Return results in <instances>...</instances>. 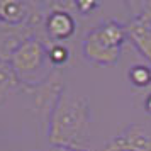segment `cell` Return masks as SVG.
Masks as SVG:
<instances>
[{
	"mask_svg": "<svg viewBox=\"0 0 151 151\" xmlns=\"http://www.w3.org/2000/svg\"><path fill=\"white\" fill-rule=\"evenodd\" d=\"M46 55L51 65H55L56 68H61L70 60V49L63 42H53L51 46H46Z\"/></svg>",
	"mask_w": 151,
	"mask_h": 151,
	"instance_id": "obj_11",
	"label": "cell"
},
{
	"mask_svg": "<svg viewBox=\"0 0 151 151\" xmlns=\"http://www.w3.org/2000/svg\"><path fill=\"white\" fill-rule=\"evenodd\" d=\"M100 151H151V132L143 124H131Z\"/></svg>",
	"mask_w": 151,
	"mask_h": 151,
	"instance_id": "obj_6",
	"label": "cell"
},
{
	"mask_svg": "<svg viewBox=\"0 0 151 151\" xmlns=\"http://www.w3.org/2000/svg\"><path fill=\"white\" fill-rule=\"evenodd\" d=\"M150 90H151V88H150Z\"/></svg>",
	"mask_w": 151,
	"mask_h": 151,
	"instance_id": "obj_15",
	"label": "cell"
},
{
	"mask_svg": "<svg viewBox=\"0 0 151 151\" xmlns=\"http://www.w3.org/2000/svg\"><path fill=\"white\" fill-rule=\"evenodd\" d=\"M97 5H99L97 2H75V9H76V10H80L83 15L90 14Z\"/></svg>",
	"mask_w": 151,
	"mask_h": 151,
	"instance_id": "obj_12",
	"label": "cell"
},
{
	"mask_svg": "<svg viewBox=\"0 0 151 151\" xmlns=\"http://www.w3.org/2000/svg\"><path fill=\"white\" fill-rule=\"evenodd\" d=\"M126 36L144 60L151 63V2L143 4V10L126 24Z\"/></svg>",
	"mask_w": 151,
	"mask_h": 151,
	"instance_id": "obj_5",
	"label": "cell"
},
{
	"mask_svg": "<svg viewBox=\"0 0 151 151\" xmlns=\"http://www.w3.org/2000/svg\"><path fill=\"white\" fill-rule=\"evenodd\" d=\"M144 110H146L148 114H151V92L144 97Z\"/></svg>",
	"mask_w": 151,
	"mask_h": 151,
	"instance_id": "obj_13",
	"label": "cell"
},
{
	"mask_svg": "<svg viewBox=\"0 0 151 151\" xmlns=\"http://www.w3.org/2000/svg\"><path fill=\"white\" fill-rule=\"evenodd\" d=\"M32 14L31 5L17 0H2L0 2V24L5 26H22L29 21Z\"/></svg>",
	"mask_w": 151,
	"mask_h": 151,
	"instance_id": "obj_8",
	"label": "cell"
},
{
	"mask_svg": "<svg viewBox=\"0 0 151 151\" xmlns=\"http://www.w3.org/2000/svg\"><path fill=\"white\" fill-rule=\"evenodd\" d=\"M90 122L92 112L88 99L73 90L65 88L49 119V144L53 148L88 150Z\"/></svg>",
	"mask_w": 151,
	"mask_h": 151,
	"instance_id": "obj_1",
	"label": "cell"
},
{
	"mask_svg": "<svg viewBox=\"0 0 151 151\" xmlns=\"http://www.w3.org/2000/svg\"><path fill=\"white\" fill-rule=\"evenodd\" d=\"M22 87V80L15 73L12 65L9 61L0 60V104L4 102L12 92Z\"/></svg>",
	"mask_w": 151,
	"mask_h": 151,
	"instance_id": "obj_9",
	"label": "cell"
},
{
	"mask_svg": "<svg viewBox=\"0 0 151 151\" xmlns=\"http://www.w3.org/2000/svg\"><path fill=\"white\" fill-rule=\"evenodd\" d=\"M126 26L119 24L114 19L102 22L100 26L92 29L83 37L82 51L90 63L109 66L116 65L121 58L122 44L126 39Z\"/></svg>",
	"mask_w": 151,
	"mask_h": 151,
	"instance_id": "obj_2",
	"label": "cell"
},
{
	"mask_svg": "<svg viewBox=\"0 0 151 151\" xmlns=\"http://www.w3.org/2000/svg\"><path fill=\"white\" fill-rule=\"evenodd\" d=\"M65 80H63V73L60 68H55L42 82L39 83H31V82H22L21 88L29 93L34 100V107L39 112V117L44 124L49 126V119L55 110L56 104L60 100L61 93L65 92Z\"/></svg>",
	"mask_w": 151,
	"mask_h": 151,
	"instance_id": "obj_3",
	"label": "cell"
},
{
	"mask_svg": "<svg viewBox=\"0 0 151 151\" xmlns=\"http://www.w3.org/2000/svg\"><path fill=\"white\" fill-rule=\"evenodd\" d=\"M127 78L136 88H151V66L132 65L127 71Z\"/></svg>",
	"mask_w": 151,
	"mask_h": 151,
	"instance_id": "obj_10",
	"label": "cell"
},
{
	"mask_svg": "<svg viewBox=\"0 0 151 151\" xmlns=\"http://www.w3.org/2000/svg\"><path fill=\"white\" fill-rule=\"evenodd\" d=\"M42 29L49 39L56 42H63L73 36L76 24L71 10L66 9V4H55L53 5V10H49L44 15Z\"/></svg>",
	"mask_w": 151,
	"mask_h": 151,
	"instance_id": "obj_7",
	"label": "cell"
},
{
	"mask_svg": "<svg viewBox=\"0 0 151 151\" xmlns=\"http://www.w3.org/2000/svg\"><path fill=\"white\" fill-rule=\"evenodd\" d=\"M48 58L46 55V44L39 37H29L15 49L12 56L9 58V63L12 65L15 73L19 75L22 82H27L31 75H34L37 70L44 65V60Z\"/></svg>",
	"mask_w": 151,
	"mask_h": 151,
	"instance_id": "obj_4",
	"label": "cell"
},
{
	"mask_svg": "<svg viewBox=\"0 0 151 151\" xmlns=\"http://www.w3.org/2000/svg\"><path fill=\"white\" fill-rule=\"evenodd\" d=\"M51 151H88V150H76V148H53Z\"/></svg>",
	"mask_w": 151,
	"mask_h": 151,
	"instance_id": "obj_14",
	"label": "cell"
}]
</instances>
